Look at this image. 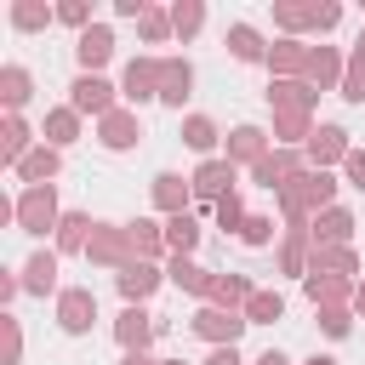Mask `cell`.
Masks as SVG:
<instances>
[{
    "mask_svg": "<svg viewBox=\"0 0 365 365\" xmlns=\"http://www.w3.org/2000/svg\"><path fill=\"white\" fill-rule=\"evenodd\" d=\"M331 200H336V177H331V171H297V177L279 188L285 228H314L308 217H314V211H331Z\"/></svg>",
    "mask_w": 365,
    "mask_h": 365,
    "instance_id": "1",
    "label": "cell"
},
{
    "mask_svg": "<svg viewBox=\"0 0 365 365\" xmlns=\"http://www.w3.org/2000/svg\"><path fill=\"white\" fill-rule=\"evenodd\" d=\"M86 257L97 262V268H131V262H143L137 257V245H131V228L125 222H97L91 228V245H86Z\"/></svg>",
    "mask_w": 365,
    "mask_h": 365,
    "instance_id": "2",
    "label": "cell"
},
{
    "mask_svg": "<svg viewBox=\"0 0 365 365\" xmlns=\"http://www.w3.org/2000/svg\"><path fill=\"white\" fill-rule=\"evenodd\" d=\"M11 222H17L23 234H46V228H57V222H63V211H57V182H46V188H23L17 205H11Z\"/></svg>",
    "mask_w": 365,
    "mask_h": 365,
    "instance_id": "3",
    "label": "cell"
},
{
    "mask_svg": "<svg viewBox=\"0 0 365 365\" xmlns=\"http://www.w3.org/2000/svg\"><path fill=\"white\" fill-rule=\"evenodd\" d=\"M188 325H194V336H205V342H217V348H234V342H240V331H245L251 319H245V314H228V308H211V302H205V308H200Z\"/></svg>",
    "mask_w": 365,
    "mask_h": 365,
    "instance_id": "4",
    "label": "cell"
},
{
    "mask_svg": "<svg viewBox=\"0 0 365 365\" xmlns=\"http://www.w3.org/2000/svg\"><path fill=\"white\" fill-rule=\"evenodd\" d=\"M68 108H74V114H97V120H103V114H114V86H108L103 74H80V80L68 86Z\"/></svg>",
    "mask_w": 365,
    "mask_h": 365,
    "instance_id": "5",
    "label": "cell"
},
{
    "mask_svg": "<svg viewBox=\"0 0 365 365\" xmlns=\"http://www.w3.org/2000/svg\"><path fill=\"white\" fill-rule=\"evenodd\" d=\"M297 171H302V154H297V148H274L268 160H257V165H251V182H257V188H268V194H279Z\"/></svg>",
    "mask_w": 365,
    "mask_h": 365,
    "instance_id": "6",
    "label": "cell"
},
{
    "mask_svg": "<svg viewBox=\"0 0 365 365\" xmlns=\"http://www.w3.org/2000/svg\"><path fill=\"white\" fill-rule=\"evenodd\" d=\"M91 319H97V297H91L86 285H68V291L57 297V325H63L68 336H80V331H91Z\"/></svg>",
    "mask_w": 365,
    "mask_h": 365,
    "instance_id": "7",
    "label": "cell"
},
{
    "mask_svg": "<svg viewBox=\"0 0 365 365\" xmlns=\"http://www.w3.org/2000/svg\"><path fill=\"white\" fill-rule=\"evenodd\" d=\"M302 291H308V302L314 308H342L359 285L354 279H342V274H325V268H308V279H302Z\"/></svg>",
    "mask_w": 365,
    "mask_h": 365,
    "instance_id": "8",
    "label": "cell"
},
{
    "mask_svg": "<svg viewBox=\"0 0 365 365\" xmlns=\"http://www.w3.org/2000/svg\"><path fill=\"white\" fill-rule=\"evenodd\" d=\"M114 336H120L125 354H148V342H154V314L137 308V302H125V314L114 319Z\"/></svg>",
    "mask_w": 365,
    "mask_h": 365,
    "instance_id": "9",
    "label": "cell"
},
{
    "mask_svg": "<svg viewBox=\"0 0 365 365\" xmlns=\"http://www.w3.org/2000/svg\"><path fill=\"white\" fill-rule=\"evenodd\" d=\"M120 91H125L131 103H148V97H160V57H131V63H125V80H120Z\"/></svg>",
    "mask_w": 365,
    "mask_h": 365,
    "instance_id": "10",
    "label": "cell"
},
{
    "mask_svg": "<svg viewBox=\"0 0 365 365\" xmlns=\"http://www.w3.org/2000/svg\"><path fill=\"white\" fill-rule=\"evenodd\" d=\"M268 103H274V114H314L319 91H314L308 80H274V86H268Z\"/></svg>",
    "mask_w": 365,
    "mask_h": 365,
    "instance_id": "11",
    "label": "cell"
},
{
    "mask_svg": "<svg viewBox=\"0 0 365 365\" xmlns=\"http://www.w3.org/2000/svg\"><path fill=\"white\" fill-rule=\"evenodd\" d=\"M137 137H143V120H137L131 108H114V114H103V120H97V143H103V148H114V154H120V148H131Z\"/></svg>",
    "mask_w": 365,
    "mask_h": 365,
    "instance_id": "12",
    "label": "cell"
},
{
    "mask_svg": "<svg viewBox=\"0 0 365 365\" xmlns=\"http://www.w3.org/2000/svg\"><path fill=\"white\" fill-rule=\"evenodd\" d=\"M308 51H314V46H302V40H274V46H268L274 80H302V74H308Z\"/></svg>",
    "mask_w": 365,
    "mask_h": 365,
    "instance_id": "13",
    "label": "cell"
},
{
    "mask_svg": "<svg viewBox=\"0 0 365 365\" xmlns=\"http://www.w3.org/2000/svg\"><path fill=\"white\" fill-rule=\"evenodd\" d=\"M342 68H348V63L336 57V46H314V51H308V74H302V80H308L314 91H331V86L342 91Z\"/></svg>",
    "mask_w": 365,
    "mask_h": 365,
    "instance_id": "14",
    "label": "cell"
},
{
    "mask_svg": "<svg viewBox=\"0 0 365 365\" xmlns=\"http://www.w3.org/2000/svg\"><path fill=\"white\" fill-rule=\"evenodd\" d=\"M354 148H348V131L342 125H319L314 137H308V160H314V171H325V165H336V160H348Z\"/></svg>",
    "mask_w": 365,
    "mask_h": 365,
    "instance_id": "15",
    "label": "cell"
},
{
    "mask_svg": "<svg viewBox=\"0 0 365 365\" xmlns=\"http://www.w3.org/2000/svg\"><path fill=\"white\" fill-rule=\"evenodd\" d=\"M74 57H80V68H86V74H97V68L114 57V34H108L103 23H91V29L74 40Z\"/></svg>",
    "mask_w": 365,
    "mask_h": 365,
    "instance_id": "16",
    "label": "cell"
},
{
    "mask_svg": "<svg viewBox=\"0 0 365 365\" xmlns=\"http://www.w3.org/2000/svg\"><path fill=\"white\" fill-rule=\"evenodd\" d=\"M188 86H194V68H188V57H160V103L182 108Z\"/></svg>",
    "mask_w": 365,
    "mask_h": 365,
    "instance_id": "17",
    "label": "cell"
},
{
    "mask_svg": "<svg viewBox=\"0 0 365 365\" xmlns=\"http://www.w3.org/2000/svg\"><path fill=\"white\" fill-rule=\"evenodd\" d=\"M63 171V148H51V143H40L23 165H17V177H23V188H46L51 177Z\"/></svg>",
    "mask_w": 365,
    "mask_h": 365,
    "instance_id": "18",
    "label": "cell"
},
{
    "mask_svg": "<svg viewBox=\"0 0 365 365\" xmlns=\"http://www.w3.org/2000/svg\"><path fill=\"white\" fill-rule=\"evenodd\" d=\"M251 297H257V291H251V279H245V274H217L205 302H211V308H228V314H245V302H251Z\"/></svg>",
    "mask_w": 365,
    "mask_h": 365,
    "instance_id": "19",
    "label": "cell"
},
{
    "mask_svg": "<svg viewBox=\"0 0 365 365\" xmlns=\"http://www.w3.org/2000/svg\"><path fill=\"white\" fill-rule=\"evenodd\" d=\"M257 160H268V137L257 125H234L228 131V165H257Z\"/></svg>",
    "mask_w": 365,
    "mask_h": 365,
    "instance_id": "20",
    "label": "cell"
},
{
    "mask_svg": "<svg viewBox=\"0 0 365 365\" xmlns=\"http://www.w3.org/2000/svg\"><path fill=\"white\" fill-rule=\"evenodd\" d=\"M194 194L211 200V205H217L222 194H234V165H228V160H205V165L194 171Z\"/></svg>",
    "mask_w": 365,
    "mask_h": 365,
    "instance_id": "21",
    "label": "cell"
},
{
    "mask_svg": "<svg viewBox=\"0 0 365 365\" xmlns=\"http://www.w3.org/2000/svg\"><path fill=\"white\" fill-rule=\"evenodd\" d=\"M314 245H348V234H354V211L348 205H331V211H319L314 217Z\"/></svg>",
    "mask_w": 365,
    "mask_h": 365,
    "instance_id": "22",
    "label": "cell"
},
{
    "mask_svg": "<svg viewBox=\"0 0 365 365\" xmlns=\"http://www.w3.org/2000/svg\"><path fill=\"white\" fill-rule=\"evenodd\" d=\"M165 279L177 285V291H188V297H211V268H200L194 257H171V268H165Z\"/></svg>",
    "mask_w": 365,
    "mask_h": 365,
    "instance_id": "23",
    "label": "cell"
},
{
    "mask_svg": "<svg viewBox=\"0 0 365 365\" xmlns=\"http://www.w3.org/2000/svg\"><path fill=\"white\" fill-rule=\"evenodd\" d=\"M188 194H194V177H177V171H160V177H154V205H160L165 217H177V211L188 205Z\"/></svg>",
    "mask_w": 365,
    "mask_h": 365,
    "instance_id": "24",
    "label": "cell"
},
{
    "mask_svg": "<svg viewBox=\"0 0 365 365\" xmlns=\"http://www.w3.org/2000/svg\"><path fill=\"white\" fill-rule=\"evenodd\" d=\"M308 228H285V245H279V268L285 274H302L308 279V262H314V251H308Z\"/></svg>",
    "mask_w": 365,
    "mask_h": 365,
    "instance_id": "25",
    "label": "cell"
},
{
    "mask_svg": "<svg viewBox=\"0 0 365 365\" xmlns=\"http://www.w3.org/2000/svg\"><path fill=\"white\" fill-rule=\"evenodd\" d=\"M51 285H57V251H34V257L23 262V291L46 297Z\"/></svg>",
    "mask_w": 365,
    "mask_h": 365,
    "instance_id": "26",
    "label": "cell"
},
{
    "mask_svg": "<svg viewBox=\"0 0 365 365\" xmlns=\"http://www.w3.org/2000/svg\"><path fill=\"white\" fill-rule=\"evenodd\" d=\"M0 154H6V165H11V171L34 154V148H29V125H23L17 114H6V125H0Z\"/></svg>",
    "mask_w": 365,
    "mask_h": 365,
    "instance_id": "27",
    "label": "cell"
},
{
    "mask_svg": "<svg viewBox=\"0 0 365 365\" xmlns=\"http://www.w3.org/2000/svg\"><path fill=\"white\" fill-rule=\"evenodd\" d=\"M154 285H160V268H154V262H131V268L120 274V297L137 302V308H143V297H148Z\"/></svg>",
    "mask_w": 365,
    "mask_h": 365,
    "instance_id": "28",
    "label": "cell"
},
{
    "mask_svg": "<svg viewBox=\"0 0 365 365\" xmlns=\"http://www.w3.org/2000/svg\"><path fill=\"white\" fill-rule=\"evenodd\" d=\"M228 51H234L240 63H268V46H262V34H257L251 23H234V29H228Z\"/></svg>",
    "mask_w": 365,
    "mask_h": 365,
    "instance_id": "29",
    "label": "cell"
},
{
    "mask_svg": "<svg viewBox=\"0 0 365 365\" xmlns=\"http://www.w3.org/2000/svg\"><path fill=\"white\" fill-rule=\"evenodd\" d=\"M86 228H97L86 211H63V222H57V251H86V245H91Z\"/></svg>",
    "mask_w": 365,
    "mask_h": 365,
    "instance_id": "30",
    "label": "cell"
},
{
    "mask_svg": "<svg viewBox=\"0 0 365 365\" xmlns=\"http://www.w3.org/2000/svg\"><path fill=\"white\" fill-rule=\"evenodd\" d=\"M308 268H325V274L354 279V274H359V257H354L348 245H314V262H308Z\"/></svg>",
    "mask_w": 365,
    "mask_h": 365,
    "instance_id": "31",
    "label": "cell"
},
{
    "mask_svg": "<svg viewBox=\"0 0 365 365\" xmlns=\"http://www.w3.org/2000/svg\"><path fill=\"white\" fill-rule=\"evenodd\" d=\"M29 91H34V80H29V68H17V63H6L0 68V97H6V108L17 114L23 103H29Z\"/></svg>",
    "mask_w": 365,
    "mask_h": 365,
    "instance_id": "32",
    "label": "cell"
},
{
    "mask_svg": "<svg viewBox=\"0 0 365 365\" xmlns=\"http://www.w3.org/2000/svg\"><path fill=\"white\" fill-rule=\"evenodd\" d=\"M165 245H171L177 257H188V251L200 245V222H194L188 211H177V217H165Z\"/></svg>",
    "mask_w": 365,
    "mask_h": 365,
    "instance_id": "33",
    "label": "cell"
},
{
    "mask_svg": "<svg viewBox=\"0 0 365 365\" xmlns=\"http://www.w3.org/2000/svg\"><path fill=\"white\" fill-rule=\"evenodd\" d=\"M125 228H131V245H137V257H143V262H154V257L165 251V228H160V222L137 217V222H125Z\"/></svg>",
    "mask_w": 365,
    "mask_h": 365,
    "instance_id": "34",
    "label": "cell"
},
{
    "mask_svg": "<svg viewBox=\"0 0 365 365\" xmlns=\"http://www.w3.org/2000/svg\"><path fill=\"white\" fill-rule=\"evenodd\" d=\"M74 137H80V114H74V108H51V114H46V143H51V148H68Z\"/></svg>",
    "mask_w": 365,
    "mask_h": 365,
    "instance_id": "35",
    "label": "cell"
},
{
    "mask_svg": "<svg viewBox=\"0 0 365 365\" xmlns=\"http://www.w3.org/2000/svg\"><path fill=\"white\" fill-rule=\"evenodd\" d=\"M200 23H205V6H200V0H177V6H171V34H177V40H194Z\"/></svg>",
    "mask_w": 365,
    "mask_h": 365,
    "instance_id": "36",
    "label": "cell"
},
{
    "mask_svg": "<svg viewBox=\"0 0 365 365\" xmlns=\"http://www.w3.org/2000/svg\"><path fill=\"white\" fill-rule=\"evenodd\" d=\"M279 314H285V297H279V291H257V297L245 302V319H251V325H274Z\"/></svg>",
    "mask_w": 365,
    "mask_h": 365,
    "instance_id": "37",
    "label": "cell"
},
{
    "mask_svg": "<svg viewBox=\"0 0 365 365\" xmlns=\"http://www.w3.org/2000/svg\"><path fill=\"white\" fill-rule=\"evenodd\" d=\"M274 137H279L285 148H297V143L314 137V125H308V114H274Z\"/></svg>",
    "mask_w": 365,
    "mask_h": 365,
    "instance_id": "38",
    "label": "cell"
},
{
    "mask_svg": "<svg viewBox=\"0 0 365 365\" xmlns=\"http://www.w3.org/2000/svg\"><path fill=\"white\" fill-rule=\"evenodd\" d=\"M51 17H57V11L40 6V0H17V6H11V23H17V29H46Z\"/></svg>",
    "mask_w": 365,
    "mask_h": 365,
    "instance_id": "39",
    "label": "cell"
},
{
    "mask_svg": "<svg viewBox=\"0 0 365 365\" xmlns=\"http://www.w3.org/2000/svg\"><path fill=\"white\" fill-rule=\"evenodd\" d=\"M279 29H319V6H274Z\"/></svg>",
    "mask_w": 365,
    "mask_h": 365,
    "instance_id": "40",
    "label": "cell"
},
{
    "mask_svg": "<svg viewBox=\"0 0 365 365\" xmlns=\"http://www.w3.org/2000/svg\"><path fill=\"white\" fill-rule=\"evenodd\" d=\"M182 143H188V148H200V154H205V148H211V143H217V125H211V120H205V114H188V120H182Z\"/></svg>",
    "mask_w": 365,
    "mask_h": 365,
    "instance_id": "41",
    "label": "cell"
},
{
    "mask_svg": "<svg viewBox=\"0 0 365 365\" xmlns=\"http://www.w3.org/2000/svg\"><path fill=\"white\" fill-rule=\"evenodd\" d=\"M342 97H348V103H365V51L348 57V68H342Z\"/></svg>",
    "mask_w": 365,
    "mask_h": 365,
    "instance_id": "42",
    "label": "cell"
},
{
    "mask_svg": "<svg viewBox=\"0 0 365 365\" xmlns=\"http://www.w3.org/2000/svg\"><path fill=\"white\" fill-rule=\"evenodd\" d=\"M137 29H143V40H148V46H160V40L171 34V11H154V6H148V11L137 17Z\"/></svg>",
    "mask_w": 365,
    "mask_h": 365,
    "instance_id": "43",
    "label": "cell"
},
{
    "mask_svg": "<svg viewBox=\"0 0 365 365\" xmlns=\"http://www.w3.org/2000/svg\"><path fill=\"white\" fill-rule=\"evenodd\" d=\"M245 217H251V211L240 205V194H222V200H217V228H234V234H240Z\"/></svg>",
    "mask_w": 365,
    "mask_h": 365,
    "instance_id": "44",
    "label": "cell"
},
{
    "mask_svg": "<svg viewBox=\"0 0 365 365\" xmlns=\"http://www.w3.org/2000/svg\"><path fill=\"white\" fill-rule=\"evenodd\" d=\"M240 240H245V245H268V240H274V217L251 211V217H245V228H240Z\"/></svg>",
    "mask_w": 365,
    "mask_h": 365,
    "instance_id": "45",
    "label": "cell"
},
{
    "mask_svg": "<svg viewBox=\"0 0 365 365\" xmlns=\"http://www.w3.org/2000/svg\"><path fill=\"white\" fill-rule=\"evenodd\" d=\"M57 23H68V29L86 34V29H91V6H86V0H63V6H57Z\"/></svg>",
    "mask_w": 365,
    "mask_h": 365,
    "instance_id": "46",
    "label": "cell"
},
{
    "mask_svg": "<svg viewBox=\"0 0 365 365\" xmlns=\"http://www.w3.org/2000/svg\"><path fill=\"white\" fill-rule=\"evenodd\" d=\"M319 331H325V336H348V331H354L348 308H319Z\"/></svg>",
    "mask_w": 365,
    "mask_h": 365,
    "instance_id": "47",
    "label": "cell"
},
{
    "mask_svg": "<svg viewBox=\"0 0 365 365\" xmlns=\"http://www.w3.org/2000/svg\"><path fill=\"white\" fill-rule=\"evenodd\" d=\"M0 325H6V365H23V325L11 314H0Z\"/></svg>",
    "mask_w": 365,
    "mask_h": 365,
    "instance_id": "48",
    "label": "cell"
},
{
    "mask_svg": "<svg viewBox=\"0 0 365 365\" xmlns=\"http://www.w3.org/2000/svg\"><path fill=\"white\" fill-rule=\"evenodd\" d=\"M342 165H348V182H354V188H365V148H354Z\"/></svg>",
    "mask_w": 365,
    "mask_h": 365,
    "instance_id": "49",
    "label": "cell"
},
{
    "mask_svg": "<svg viewBox=\"0 0 365 365\" xmlns=\"http://www.w3.org/2000/svg\"><path fill=\"white\" fill-rule=\"evenodd\" d=\"M205 365H240V354H234V348H217V354H211Z\"/></svg>",
    "mask_w": 365,
    "mask_h": 365,
    "instance_id": "50",
    "label": "cell"
},
{
    "mask_svg": "<svg viewBox=\"0 0 365 365\" xmlns=\"http://www.w3.org/2000/svg\"><path fill=\"white\" fill-rule=\"evenodd\" d=\"M257 365H291V359H285V354H274V348H268V354H262V359H257Z\"/></svg>",
    "mask_w": 365,
    "mask_h": 365,
    "instance_id": "51",
    "label": "cell"
},
{
    "mask_svg": "<svg viewBox=\"0 0 365 365\" xmlns=\"http://www.w3.org/2000/svg\"><path fill=\"white\" fill-rule=\"evenodd\" d=\"M120 365H160V359H148V354H125Z\"/></svg>",
    "mask_w": 365,
    "mask_h": 365,
    "instance_id": "52",
    "label": "cell"
},
{
    "mask_svg": "<svg viewBox=\"0 0 365 365\" xmlns=\"http://www.w3.org/2000/svg\"><path fill=\"white\" fill-rule=\"evenodd\" d=\"M354 308H359V314H365V279H359V291H354Z\"/></svg>",
    "mask_w": 365,
    "mask_h": 365,
    "instance_id": "53",
    "label": "cell"
},
{
    "mask_svg": "<svg viewBox=\"0 0 365 365\" xmlns=\"http://www.w3.org/2000/svg\"><path fill=\"white\" fill-rule=\"evenodd\" d=\"M308 365H336V359H325V354H314V359H308Z\"/></svg>",
    "mask_w": 365,
    "mask_h": 365,
    "instance_id": "54",
    "label": "cell"
},
{
    "mask_svg": "<svg viewBox=\"0 0 365 365\" xmlns=\"http://www.w3.org/2000/svg\"><path fill=\"white\" fill-rule=\"evenodd\" d=\"M354 51H365V29H359V40H354Z\"/></svg>",
    "mask_w": 365,
    "mask_h": 365,
    "instance_id": "55",
    "label": "cell"
},
{
    "mask_svg": "<svg viewBox=\"0 0 365 365\" xmlns=\"http://www.w3.org/2000/svg\"><path fill=\"white\" fill-rule=\"evenodd\" d=\"M160 365H182V359H160Z\"/></svg>",
    "mask_w": 365,
    "mask_h": 365,
    "instance_id": "56",
    "label": "cell"
}]
</instances>
